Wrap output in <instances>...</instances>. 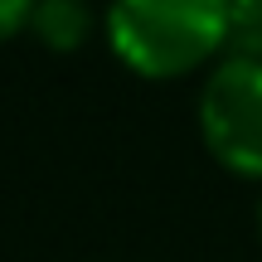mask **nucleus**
I'll list each match as a JSON object with an SVG mask.
<instances>
[{"instance_id": "7ed1b4c3", "label": "nucleus", "mask_w": 262, "mask_h": 262, "mask_svg": "<svg viewBox=\"0 0 262 262\" xmlns=\"http://www.w3.org/2000/svg\"><path fill=\"white\" fill-rule=\"evenodd\" d=\"M93 5L88 0H34V15H29V34L39 39L54 54H73L88 44L93 34Z\"/></svg>"}, {"instance_id": "f257e3e1", "label": "nucleus", "mask_w": 262, "mask_h": 262, "mask_svg": "<svg viewBox=\"0 0 262 262\" xmlns=\"http://www.w3.org/2000/svg\"><path fill=\"white\" fill-rule=\"evenodd\" d=\"M102 34L131 73L185 78L228 49V15L224 0H112Z\"/></svg>"}, {"instance_id": "39448f33", "label": "nucleus", "mask_w": 262, "mask_h": 262, "mask_svg": "<svg viewBox=\"0 0 262 262\" xmlns=\"http://www.w3.org/2000/svg\"><path fill=\"white\" fill-rule=\"evenodd\" d=\"M29 15H34V0H0V44L29 29Z\"/></svg>"}, {"instance_id": "423d86ee", "label": "nucleus", "mask_w": 262, "mask_h": 262, "mask_svg": "<svg viewBox=\"0 0 262 262\" xmlns=\"http://www.w3.org/2000/svg\"><path fill=\"white\" fill-rule=\"evenodd\" d=\"M257 233H262V204H257Z\"/></svg>"}, {"instance_id": "20e7f679", "label": "nucleus", "mask_w": 262, "mask_h": 262, "mask_svg": "<svg viewBox=\"0 0 262 262\" xmlns=\"http://www.w3.org/2000/svg\"><path fill=\"white\" fill-rule=\"evenodd\" d=\"M228 15V49L224 58L262 63V0H224Z\"/></svg>"}, {"instance_id": "f03ea898", "label": "nucleus", "mask_w": 262, "mask_h": 262, "mask_svg": "<svg viewBox=\"0 0 262 262\" xmlns=\"http://www.w3.org/2000/svg\"><path fill=\"white\" fill-rule=\"evenodd\" d=\"M199 141L238 180H262V63L219 58L199 88Z\"/></svg>"}]
</instances>
